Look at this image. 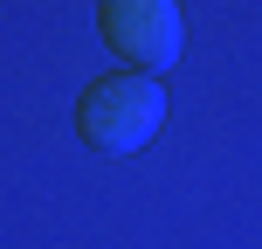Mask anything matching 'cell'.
Segmentation results:
<instances>
[{
	"mask_svg": "<svg viewBox=\"0 0 262 249\" xmlns=\"http://www.w3.org/2000/svg\"><path fill=\"white\" fill-rule=\"evenodd\" d=\"M97 28L104 42L124 55V69H166L186 42V21H180V0H104L97 7Z\"/></svg>",
	"mask_w": 262,
	"mask_h": 249,
	"instance_id": "2",
	"label": "cell"
},
{
	"mask_svg": "<svg viewBox=\"0 0 262 249\" xmlns=\"http://www.w3.org/2000/svg\"><path fill=\"white\" fill-rule=\"evenodd\" d=\"M166 118V90L145 69H118V76H97L76 104V131L97 145V152H138L145 139Z\"/></svg>",
	"mask_w": 262,
	"mask_h": 249,
	"instance_id": "1",
	"label": "cell"
}]
</instances>
